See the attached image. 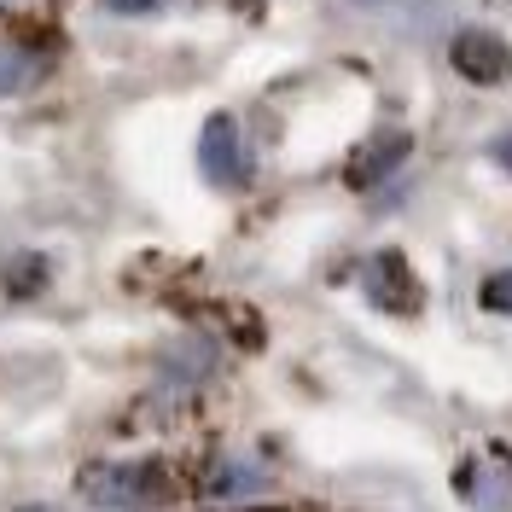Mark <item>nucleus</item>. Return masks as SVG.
Returning a JSON list of instances; mask_svg holds the SVG:
<instances>
[{
  "mask_svg": "<svg viewBox=\"0 0 512 512\" xmlns=\"http://www.w3.org/2000/svg\"><path fill=\"white\" fill-rule=\"evenodd\" d=\"M35 70H41V64H35L30 53H18V47H0V94H18V88H30Z\"/></svg>",
  "mask_w": 512,
  "mask_h": 512,
  "instance_id": "6",
  "label": "nucleus"
},
{
  "mask_svg": "<svg viewBox=\"0 0 512 512\" xmlns=\"http://www.w3.org/2000/svg\"><path fill=\"white\" fill-rule=\"evenodd\" d=\"M198 169L210 187H245V146H239V128L233 117H210L204 123V140H198Z\"/></svg>",
  "mask_w": 512,
  "mask_h": 512,
  "instance_id": "2",
  "label": "nucleus"
},
{
  "mask_svg": "<svg viewBox=\"0 0 512 512\" xmlns=\"http://www.w3.org/2000/svg\"><path fill=\"white\" fill-rule=\"evenodd\" d=\"M251 489H262V472L245 466V460H227L222 472L210 478V495H251Z\"/></svg>",
  "mask_w": 512,
  "mask_h": 512,
  "instance_id": "7",
  "label": "nucleus"
},
{
  "mask_svg": "<svg viewBox=\"0 0 512 512\" xmlns=\"http://www.w3.org/2000/svg\"><path fill=\"white\" fill-rule=\"evenodd\" d=\"M483 303H489V309H501V315H512V268L483 280Z\"/></svg>",
  "mask_w": 512,
  "mask_h": 512,
  "instance_id": "8",
  "label": "nucleus"
},
{
  "mask_svg": "<svg viewBox=\"0 0 512 512\" xmlns=\"http://www.w3.org/2000/svg\"><path fill=\"white\" fill-rule=\"evenodd\" d=\"M460 489L472 495V507L507 512V507H512V466L501 460V454H489V460H478V466H466Z\"/></svg>",
  "mask_w": 512,
  "mask_h": 512,
  "instance_id": "4",
  "label": "nucleus"
},
{
  "mask_svg": "<svg viewBox=\"0 0 512 512\" xmlns=\"http://www.w3.org/2000/svg\"><path fill=\"white\" fill-rule=\"evenodd\" d=\"M402 152H408V140H396V134H390V140H379V146H367V158L350 163V187H373L390 163H402Z\"/></svg>",
  "mask_w": 512,
  "mask_h": 512,
  "instance_id": "5",
  "label": "nucleus"
},
{
  "mask_svg": "<svg viewBox=\"0 0 512 512\" xmlns=\"http://www.w3.org/2000/svg\"><path fill=\"white\" fill-rule=\"evenodd\" d=\"M111 12H123V18H146V12H158L163 0H105Z\"/></svg>",
  "mask_w": 512,
  "mask_h": 512,
  "instance_id": "9",
  "label": "nucleus"
},
{
  "mask_svg": "<svg viewBox=\"0 0 512 512\" xmlns=\"http://www.w3.org/2000/svg\"><path fill=\"white\" fill-rule=\"evenodd\" d=\"M489 152H495V163H501V169H512V134H501V140H495Z\"/></svg>",
  "mask_w": 512,
  "mask_h": 512,
  "instance_id": "10",
  "label": "nucleus"
},
{
  "mask_svg": "<svg viewBox=\"0 0 512 512\" xmlns=\"http://www.w3.org/2000/svg\"><path fill=\"white\" fill-rule=\"evenodd\" d=\"M24 512H53V507H24Z\"/></svg>",
  "mask_w": 512,
  "mask_h": 512,
  "instance_id": "11",
  "label": "nucleus"
},
{
  "mask_svg": "<svg viewBox=\"0 0 512 512\" xmlns=\"http://www.w3.org/2000/svg\"><path fill=\"white\" fill-rule=\"evenodd\" d=\"M82 495L99 512H152L169 495V478L163 466H146V460H111L82 472Z\"/></svg>",
  "mask_w": 512,
  "mask_h": 512,
  "instance_id": "1",
  "label": "nucleus"
},
{
  "mask_svg": "<svg viewBox=\"0 0 512 512\" xmlns=\"http://www.w3.org/2000/svg\"><path fill=\"white\" fill-rule=\"evenodd\" d=\"M454 64H460V76H472V82H507L512 76L507 41H495V35H483V30H466L454 41Z\"/></svg>",
  "mask_w": 512,
  "mask_h": 512,
  "instance_id": "3",
  "label": "nucleus"
}]
</instances>
